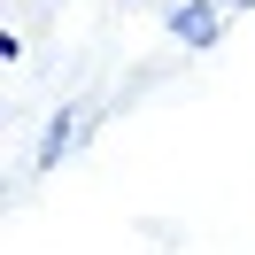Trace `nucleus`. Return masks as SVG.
<instances>
[{"label":"nucleus","mask_w":255,"mask_h":255,"mask_svg":"<svg viewBox=\"0 0 255 255\" xmlns=\"http://www.w3.org/2000/svg\"><path fill=\"white\" fill-rule=\"evenodd\" d=\"M224 8H255V0H224Z\"/></svg>","instance_id":"3"},{"label":"nucleus","mask_w":255,"mask_h":255,"mask_svg":"<svg viewBox=\"0 0 255 255\" xmlns=\"http://www.w3.org/2000/svg\"><path fill=\"white\" fill-rule=\"evenodd\" d=\"M78 131H85V116H78V109H62V116L47 124V147H39V155H47V162H54V155H70V147H78Z\"/></svg>","instance_id":"2"},{"label":"nucleus","mask_w":255,"mask_h":255,"mask_svg":"<svg viewBox=\"0 0 255 255\" xmlns=\"http://www.w3.org/2000/svg\"><path fill=\"white\" fill-rule=\"evenodd\" d=\"M170 31L186 39V47H217L224 39V0H186V8L170 16Z\"/></svg>","instance_id":"1"}]
</instances>
